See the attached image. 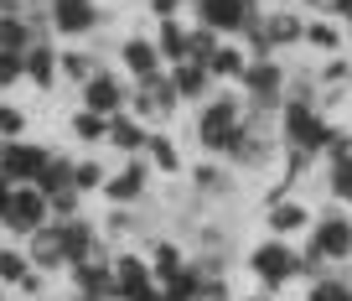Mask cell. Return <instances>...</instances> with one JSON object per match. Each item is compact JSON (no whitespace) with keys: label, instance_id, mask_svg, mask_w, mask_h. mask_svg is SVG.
Returning <instances> with one entry per match:
<instances>
[{"label":"cell","instance_id":"6da1fadb","mask_svg":"<svg viewBox=\"0 0 352 301\" xmlns=\"http://www.w3.org/2000/svg\"><path fill=\"white\" fill-rule=\"evenodd\" d=\"M331 125H327V114L316 110L311 99H280V141L290 145V151H306L311 161L316 156H327V145H331Z\"/></svg>","mask_w":352,"mask_h":301},{"label":"cell","instance_id":"7a4b0ae2","mask_svg":"<svg viewBox=\"0 0 352 301\" xmlns=\"http://www.w3.org/2000/svg\"><path fill=\"white\" fill-rule=\"evenodd\" d=\"M239 125H243L239 94H218V99H202L197 104V125H192V135H197L202 151L223 156V151L233 145V135H239Z\"/></svg>","mask_w":352,"mask_h":301},{"label":"cell","instance_id":"3957f363","mask_svg":"<svg viewBox=\"0 0 352 301\" xmlns=\"http://www.w3.org/2000/svg\"><path fill=\"white\" fill-rule=\"evenodd\" d=\"M249 270L259 276L264 296H275L285 280H296V276H300V255L290 249V239H264V245H254V249H249Z\"/></svg>","mask_w":352,"mask_h":301},{"label":"cell","instance_id":"277c9868","mask_svg":"<svg viewBox=\"0 0 352 301\" xmlns=\"http://www.w3.org/2000/svg\"><path fill=\"white\" fill-rule=\"evenodd\" d=\"M192 11L212 37H243L259 21V0H192Z\"/></svg>","mask_w":352,"mask_h":301},{"label":"cell","instance_id":"5b68a950","mask_svg":"<svg viewBox=\"0 0 352 301\" xmlns=\"http://www.w3.org/2000/svg\"><path fill=\"white\" fill-rule=\"evenodd\" d=\"M47 145H32V141H0V177L11 187H32L36 172L47 167Z\"/></svg>","mask_w":352,"mask_h":301},{"label":"cell","instance_id":"8992f818","mask_svg":"<svg viewBox=\"0 0 352 301\" xmlns=\"http://www.w3.org/2000/svg\"><path fill=\"white\" fill-rule=\"evenodd\" d=\"M243 94H249L259 110H280V99H285V68H280V57H259V63L243 68Z\"/></svg>","mask_w":352,"mask_h":301},{"label":"cell","instance_id":"52a82bcc","mask_svg":"<svg viewBox=\"0 0 352 301\" xmlns=\"http://www.w3.org/2000/svg\"><path fill=\"white\" fill-rule=\"evenodd\" d=\"M6 229L11 234H21V239H32L36 229H47L52 223V213H47V198L36 187H11V203H6Z\"/></svg>","mask_w":352,"mask_h":301},{"label":"cell","instance_id":"ba28073f","mask_svg":"<svg viewBox=\"0 0 352 301\" xmlns=\"http://www.w3.org/2000/svg\"><path fill=\"white\" fill-rule=\"evenodd\" d=\"M306 255H316V260H352V218L321 213V223H311Z\"/></svg>","mask_w":352,"mask_h":301},{"label":"cell","instance_id":"9c48e42d","mask_svg":"<svg viewBox=\"0 0 352 301\" xmlns=\"http://www.w3.org/2000/svg\"><path fill=\"white\" fill-rule=\"evenodd\" d=\"M47 26L57 37H88L99 26V6L94 0H47Z\"/></svg>","mask_w":352,"mask_h":301},{"label":"cell","instance_id":"30bf717a","mask_svg":"<svg viewBox=\"0 0 352 301\" xmlns=\"http://www.w3.org/2000/svg\"><path fill=\"white\" fill-rule=\"evenodd\" d=\"M124 104H130V83H120L114 73L99 68V73L83 83V104H78V110H94V114H104V120H114Z\"/></svg>","mask_w":352,"mask_h":301},{"label":"cell","instance_id":"8fae6325","mask_svg":"<svg viewBox=\"0 0 352 301\" xmlns=\"http://www.w3.org/2000/svg\"><path fill=\"white\" fill-rule=\"evenodd\" d=\"M151 286H155V276H151V265H145V255L120 249V255H114V301H140Z\"/></svg>","mask_w":352,"mask_h":301},{"label":"cell","instance_id":"7c38bea8","mask_svg":"<svg viewBox=\"0 0 352 301\" xmlns=\"http://www.w3.org/2000/svg\"><path fill=\"white\" fill-rule=\"evenodd\" d=\"M145 187H151V167L130 156L120 172H109V182H104V198H109L114 208H130V203L145 198Z\"/></svg>","mask_w":352,"mask_h":301},{"label":"cell","instance_id":"4fadbf2b","mask_svg":"<svg viewBox=\"0 0 352 301\" xmlns=\"http://www.w3.org/2000/svg\"><path fill=\"white\" fill-rule=\"evenodd\" d=\"M120 68L130 73V83H145V79H155V73H166V63H161L151 37H124L120 42Z\"/></svg>","mask_w":352,"mask_h":301},{"label":"cell","instance_id":"5bb4252c","mask_svg":"<svg viewBox=\"0 0 352 301\" xmlns=\"http://www.w3.org/2000/svg\"><path fill=\"white\" fill-rule=\"evenodd\" d=\"M327 192L337 203H352V135H331L327 145Z\"/></svg>","mask_w":352,"mask_h":301},{"label":"cell","instance_id":"9a60e30c","mask_svg":"<svg viewBox=\"0 0 352 301\" xmlns=\"http://www.w3.org/2000/svg\"><path fill=\"white\" fill-rule=\"evenodd\" d=\"M264 223H270V239H290L300 229H311V208L296 203V198H275L270 213H264Z\"/></svg>","mask_w":352,"mask_h":301},{"label":"cell","instance_id":"2e32d148","mask_svg":"<svg viewBox=\"0 0 352 301\" xmlns=\"http://www.w3.org/2000/svg\"><path fill=\"white\" fill-rule=\"evenodd\" d=\"M166 83L176 89V99L182 104H202V99H212V79H208V68H197V63H176V68H166Z\"/></svg>","mask_w":352,"mask_h":301},{"label":"cell","instance_id":"e0dca14e","mask_svg":"<svg viewBox=\"0 0 352 301\" xmlns=\"http://www.w3.org/2000/svg\"><path fill=\"white\" fill-rule=\"evenodd\" d=\"M104 141H109L114 151H120V156H140V151H145V141H151V125H140L130 110H120V114L109 120V135H104Z\"/></svg>","mask_w":352,"mask_h":301},{"label":"cell","instance_id":"ac0fdd59","mask_svg":"<svg viewBox=\"0 0 352 301\" xmlns=\"http://www.w3.org/2000/svg\"><path fill=\"white\" fill-rule=\"evenodd\" d=\"M26 260H32V270H63V265H67L63 229H57V223L36 229V234H32V249H26Z\"/></svg>","mask_w":352,"mask_h":301},{"label":"cell","instance_id":"d6986e66","mask_svg":"<svg viewBox=\"0 0 352 301\" xmlns=\"http://www.w3.org/2000/svg\"><path fill=\"white\" fill-rule=\"evenodd\" d=\"M155 286L166 291V301H202V296H208V270H202V265H182L176 276L155 280Z\"/></svg>","mask_w":352,"mask_h":301},{"label":"cell","instance_id":"ffe728a7","mask_svg":"<svg viewBox=\"0 0 352 301\" xmlns=\"http://www.w3.org/2000/svg\"><path fill=\"white\" fill-rule=\"evenodd\" d=\"M26 83H32V89H52L57 83V47L42 42V37L26 47Z\"/></svg>","mask_w":352,"mask_h":301},{"label":"cell","instance_id":"44dd1931","mask_svg":"<svg viewBox=\"0 0 352 301\" xmlns=\"http://www.w3.org/2000/svg\"><path fill=\"white\" fill-rule=\"evenodd\" d=\"M243 68H249V52H243L239 42H218V52H212V63H208V79L212 83H239Z\"/></svg>","mask_w":352,"mask_h":301},{"label":"cell","instance_id":"7402d4cb","mask_svg":"<svg viewBox=\"0 0 352 301\" xmlns=\"http://www.w3.org/2000/svg\"><path fill=\"white\" fill-rule=\"evenodd\" d=\"M259 32H264V42H270V52H275V47L300 42V37H306V21L290 16V11H275V16H259Z\"/></svg>","mask_w":352,"mask_h":301},{"label":"cell","instance_id":"603a6c76","mask_svg":"<svg viewBox=\"0 0 352 301\" xmlns=\"http://www.w3.org/2000/svg\"><path fill=\"white\" fill-rule=\"evenodd\" d=\"M151 42H155V52H161V63H171V68L187 63V26L176 21V16H171V21H155Z\"/></svg>","mask_w":352,"mask_h":301},{"label":"cell","instance_id":"cb8c5ba5","mask_svg":"<svg viewBox=\"0 0 352 301\" xmlns=\"http://www.w3.org/2000/svg\"><path fill=\"white\" fill-rule=\"evenodd\" d=\"M42 198H57V192H67L73 187V161L67 156H47V167L36 172V182H32Z\"/></svg>","mask_w":352,"mask_h":301},{"label":"cell","instance_id":"d4e9b609","mask_svg":"<svg viewBox=\"0 0 352 301\" xmlns=\"http://www.w3.org/2000/svg\"><path fill=\"white\" fill-rule=\"evenodd\" d=\"M145 265H151L155 280H166V276H176V270L187 265V255H182V245H176V239H155L151 255H145Z\"/></svg>","mask_w":352,"mask_h":301},{"label":"cell","instance_id":"484cf974","mask_svg":"<svg viewBox=\"0 0 352 301\" xmlns=\"http://www.w3.org/2000/svg\"><path fill=\"white\" fill-rule=\"evenodd\" d=\"M36 42V26L26 21V16H0V52H21Z\"/></svg>","mask_w":352,"mask_h":301},{"label":"cell","instance_id":"4316f807","mask_svg":"<svg viewBox=\"0 0 352 301\" xmlns=\"http://www.w3.org/2000/svg\"><path fill=\"white\" fill-rule=\"evenodd\" d=\"M67 130H73V141H83V145H99L104 135H109V120H104V114H94V110H73Z\"/></svg>","mask_w":352,"mask_h":301},{"label":"cell","instance_id":"83f0119b","mask_svg":"<svg viewBox=\"0 0 352 301\" xmlns=\"http://www.w3.org/2000/svg\"><path fill=\"white\" fill-rule=\"evenodd\" d=\"M94 73H99V63H94L88 52H57V79H67V83H78V89H83Z\"/></svg>","mask_w":352,"mask_h":301},{"label":"cell","instance_id":"f1b7e54d","mask_svg":"<svg viewBox=\"0 0 352 301\" xmlns=\"http://www.w3.org/2000/svg\"><path fill=\"white\" fill-rule=\"evenodd\" d=\"M145 156H151L155 172H182V156H176V141H171V135H155V130H151V141H145Z\"/></svg>","mask_w":352,"mask_h":301},{"label":"cell","instance_id":"f546056e","mask_svg":"<svg viewBox=\"0 0 352 301\" xmlns=\"http://www.w3.org/2000/svg\"><path fill=\"white\" fill-rule=\"evenodd\" d=\"M218 42H223V37H212L208 26H187V63L208 68V63H212V52H218Z\"/></svg>","mask_w":352,"mask_h":301},{"label":"cell","instance_id":"4dcf8cb0","mask_svg":"<svg viewBox=\"0 0 352 301\" xmlns=\"http://www.w3.org/2000/svg\"><path fill=\"white\" fill-rule=\"evenodd\" d=\"M32 270V260H26V249H11L0 245V286H21V276Z\"/></svg>","mask_w":352,"mask_h":301},{"label":"cell","instance_id":"1f68e13d","mask_svg":"<svg viewBox=\"0 0 352 301\" xmlns=\"http://www.w3.org/2000/svg\"><path fill=\"white\" fill-rule=\"evenodd\" d=\"M104 182H109V172H104V161H94V156L73 161V187H78V192H94V187H104Z\"/></svg>","mask_w":352,"mask_h":301},{"label":"cell","instance_id":"d6a6232c","mask_svg":"<svg viewBox=\"0 0 352 301\" xmlns=\"http://www.w3.org/2000/svg\"><path fill=\"white\" fill-rule=\"evenodd\" d=\"M300 42H306V47H316V52H327V57H331V52H337V47H342V37H337V26H327V21H311Z\"/></svg>","mask_w":352,"mask_h":301},{"label":"cell","instance_id":"836d02e7","mask_svg":"<svg viewBox=\"0 0 352 301\" xmlns=\"http://www.w3.org/2000/svg\"><path fill=\"white\" fill-rule=\"evenodd\" d=\"M306 301H352V286H347V280H331V276H321V280H311Z\"/></svg>","mask_w":352,"mask_h":301},{"label":"cell","instance_id":"e575fe53","mask_svg":"<svg viewBox=\"0 0 352 301\" xmlns=\"http://www.w3.org/2000/svg\"><path fill=\"white\" fill-rule=\"evenodd\" d=\"M0 141H26V114L16 104H0Z\"/></svg>","mask_w":352,"mask_h":301},{"label":"cell","instance_id":"d590c367","mask_svg":"<svg viewBox=\"0 0 352 301\" xmlns=\"http://www.w3.org/2000/svg\"><path fill=\"white\" fill-rule=\"evenodd\" d=\"M16 83H26V57L0 52V89H16Z\"/></svg>","mask_w":352,"mask_h":301},{"label":"cell","instance_id":"8d00e7d4","mask_svg":"<svg viewBox=\"0 0 352 301\" xmlns=\"http://www.w3.org/2000/svg\"><path fill=\"white\" fill-rule=\"evenodd\" d=\"M192 182H197L202 192H218L223 187V172L218 167H197V172H192Z\"/></svg>","mask_w":352,"mask_h":301},{"label":"cell","instance_id":"74e56055","mask_svg":"<svg viewBox=\"0 0 352 301\" xmlns=\"http://www.w3.org/2000/svg\"><path fill=\"white\" fill-rule=\"evenodd\" d=\"M21 6L26 0H0V16H21Z\"/></svg>","mask_w":352,"mask_h":301},{"label":"cell","instance_id":"f35d334b","mask_svg":"<svg viewBox=\"0 0 352 301\" xmlns=\"http://www.w3.org/2000/svg\"><path fill=\"white\" fill-rule=\"evenodd\" d=\"M6 203H11V182L0 177V218H6Z\"/></svg>","mask_w":352,"mask_h":301},{"label":"cell","instance_id":"ab89813d","mask_svg":"<svg viewBox=\"0 0 352 301\" xmlns=\"http://www.w3.org/2000/svg\"><path fill=\"white\" fill-rule=\"evenodd\" d=\"M331 11H337L342 21H352V0H337V6H331Z\"/></svg>","mask_w":352,"mask_h":301},{"label":"cell","instance_id":"60d3db41","mask_svg":"<svg viewBox=\"0 0 352 301\" xmlns=\"http://www.w3.org/2000/svg\"><path fill=\"white\" fill-rule=\"evenodd\" d=\"M311 6H327V11H331V6H337V0H311Z\"/></svg>","mask_w":352,"mask_h":301},{"label":"cell","instance_id":"b9f144b4","mask_svg":"<svg viewBox=\"0 0 352 301\" xmlns=\"http://www.w3.org/2000/svg\"><path fill=\"white\" fill-rule=\"evenodd\" d=\"M0 301H6V296H0Z\"/></svg>","mask_w":352,"mask_h":301},{"label":"cell","instance_id":"7bdbcfd3","mask_svg":"<svg viewBox=\"0 0 352 301\" xmlns=\"http://www.w3.org/2000/svg\"><path fill=\"white\" fill-rule=\"evenodd\" d=\"M347 218H352V213H347Z\"/></svg>","mask_w":352,"mask_h":301}]
</instances>
